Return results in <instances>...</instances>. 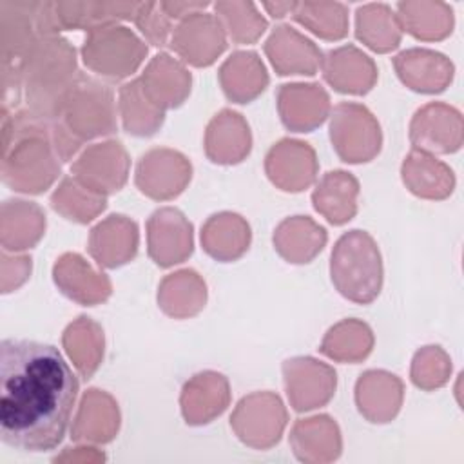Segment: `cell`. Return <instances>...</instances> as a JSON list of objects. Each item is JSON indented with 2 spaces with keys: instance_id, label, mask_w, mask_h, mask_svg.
<instances>
[{
  "instance_id": "6da1fadb",
  "label": "cell",
  "mask_w": 464,
  "mask_h": 464,
  "mask_svg": "<svg viewBox=\"0 0 464 464\" xmlns=\"http://www.w3.org/2000/svg\"><path fill=\"white\" fill-rule=\"evenodd\" d=\"M78 393L62 353L44 343H0V439L22 451L54 450L67 430Z\"/></svg>"
},
{
  "instance_id": "7a4b0ae2",
  "label": "cell",
  "mask_w": 464,
  "mask_h": 464,
  "mask_svg": "<svg viewBox=\"0 0 464 464\" xmlns=\"http://www.w3.org/2000/svg\"><path fill=\"white\" fill-rule=\"evenodd\" d=\"M51 121L27 109H2V181L13 190L40 194L60 174Z\"/></svg>"
},
{
  "instance_id": "3957f363",
  "label": "cell",
  "mask_w": 464,
  "mask_h": 464,
  "mask_svg": "<svg viewBox=\"0 0 464 464\" xmlns=\"http://www.w3.org/2000/svg\"><path fill=\"white\" fill-rule=\"evenodd\" d=\"M25 109L44 120H54L74 82V49L67 40H38L20 62Z\"/></svg>"
},
{
  "instance_id": "277c9868",
  "label": "cell",
  "mask_w": 464,
  "mask_h": 464,
  "mask_svg": "<svg viewBox=\"0 0 464 464\" xmlns=\"http://www.w3.org/2000/svg\"><path fill=\"white\" fill-rule=\"evenodd\" d=\"M332 281L346 299L372 303L382 285V265L373 239L362 230H350L332 250Z\"/></svg>"
},
{
  "instance_id": "5b68a950",
  "label": "cell",
  "mask_w": 464,
  "mask_h": 464,
  "mask_svg": "<svg viewBox=\"0 0 464 464\" xmlns=\"http://www.w3.org/2000/svg\"><path fill=\"white\" fill-rule=\"evenodd\" d=\"M54 121L76 147L83 140L112 132L116 125L111 91L94 78L78 76Z\"/></svg>"
},
{
  "instance_id": "8992f818",
  "label": "cell",
  "mask_w": 464,
  "mask_h": 464,
  "mask_svg": "<svg viewBox=\"0 0 464 464\" xmlns=\"http://www.w3.org/2000/svg\"><path fill=\"white\" fill-rule=\"evenodd\" d=\"M62 29L56 4L0 2V56L2 63H16L42 38Z\"/></svg>"
},
{
  "instance_id": "52a82bcc",
  "label": "cell",
  "mask_w": 464,
  "mask_h": 464,
  "mask_svg": "<svg viewBox=\"0 0 464 464\" xmlns=\"http://www.w3.org/2000/svg\"><path fill=\"white\" fill-rule=\"evenodd\" d=\"M98 29L85 42L83 62L100 74L120 80L129 76L147 54L141 42L125 27H94Z\"/></svg>"
},
{
  "instance_id": "ba28073f",
  "label": "cell",
  "mask_w": 464,
  "mask_h": 464,
  "mask_svg": "<svg viewBox=\"0 0 464 464\" xmlns=\"http://www.w3.org/2000/svg\"><path fill=\"white\" fill-rule=\"evenodd\" d=\"M330 138L343 161L350 163L368 161L381 149L379 125L357 103H341L334 109Z\"/></svg>"
},
{
  "instance_id": "9c48e42d",
  "label": "cell",
  "mask_w": 464,
  "mask_h": 464,
  "mask_svg": "<svg viewBox=\"0 0 464 464\" xmlns=\"http://www.w3.org/2000/svg\"><path fill=\"white\" fill-rule=\"evenodd\" d=\"M288 397L297 411L324 404L335 388V372L314 359H292L285 366Z\"/></svg>"
},
{
  "instance_id": "30bf717a",
  "label": "cell",
  "mask_w": 464,
  "mask_h": 464,
  "mask_svg": "<svg viewBox=\"0 0 464 464\" xmlns=\"http://www.w3.org/2000/svg\"><path fill=\"white\" fill-rule=\"evenodd\" d=\"M149 252L156 265L181 263L192 252V227L181 212L161 208L149 219Z\"/></svg>"
},
{
  "instance_id": "8fae6325",
  "label": "cell",
  "mask_w": 464,
  "mask_h": 464,
  "mask_svg": "<svg viewBox=\"0 0 464 464\" xmlns=\"http://www.w3.org/2000/svg\"><path fill=\"white\" fill-rule=\"evenodd\" d=\"M283 404L277 395L266 393V401L259 417V393L250 395L243 399L232 417V426L239 439L245 444L256 446V448H268L274 442L279 440V435L285 428V422L281 420H263L268 415L281 413Z\"/></svg>"
},
{
  "instance_id": "7c38bea8",
  "label": "cell",
  "mask_w": 464,
  "mask_h": 464,
  "mask_svg": "<svg viewBox=\"0 0 464 464\" xmlns=\"http://www.w3.org/2000/svg\"><path fill=\"white\" fill-rule=\"evenodd\" d=\"M277 98L281 120L292 130L308 132L326 118L328 96L319 85H283Z\"/></svg>"
},
{
  "instance_id": "4fadbf2b",
  "label": "cell",
  "mask_w": 464,
  "mask_h": 464,
  "mask_svg": "<svg viewBox=\"0 0 464 464\" xmlns=\"http://www.w3.org/2000/svg\"><path fill=\"white\" fill-rule=\"evenodd\" d=\"M188 165L187 160L172 150L158 149L147 152L140 165H138V174H136V183L140 190L154 199H167L172 196H178L190 176L185 174H165L170 170H176L179 167Z\"/></svg>"
},
{
  "instance_id": "5bb4252c",
  "label": "cell",
  "mask_w": 464,
  "mask_h": 464,
  "mask_svg": "<svg viewBox=\"0 0 464 464\" xmlns=\"http://www.w3.org/2000/svg\"><path fill=\"white\" fill-rule=\"evenodd\" d=\"M54 281L71 299L92 304L109 297L111 283L103 274H96L78 254H65L54 265Z\"/></svg>"
},
{
  "instance_id": "9a60e30c",
  "label": "cell",
  "mask_w": 464,
  "mask_h": 464,
  "mask_svg": "<svg viewBox=\"0 0 464 464\" xmlns=\"http://www.w3.org/2000/svg\"><path fill=\"white\" fill-rule=\"evenodd\" d=\"M127 154L121 145L118 141H109L103 145H94L83 152L82 158L72 165V170L78 179L94 192H98V181L102 176L100 172L103 170L109 192H114L120 190L127 179Z\"/></svg>"
},
{
  "instance_id": "2e32d148",
  "label": "cell",
  "mask_w": 464,
  "mask_h": 464,
  "mask_svg": "<svg viewBox=\"0 0 464 464\" xmlns=\"http://www.w3.org/2000/svg\"><path fill=\"white\" fill-rule=\"evenodd\" d=\"M45 218L38 205L24 199H7L2 203L0 239L4 250L31 248L44 234Z\"/></svg>"
},
{
  "instance_id": "e0dca14e",
  "label": "cell",
  "mask_w": 464,
  "mask_h": 464,
  "mask_svg": "<svg viewBox=\"0 0 464 464\" xmlns=\"http://www.w3.org/2000/svg\"><path fill=\"white\" fill-rule=\"evenodd\" d=\"M266 53L279 74H314L321 60L317 47L286 25L268 38Z\"/></svg>"
},
{
  "instance_id": "ac0fdd59",
  "label": "cell",
  "mask_w": 464,
  "mask_h": 464,
  "mask_svg": "<svg viewBox=\"0 0 464 464\" xmlns=\"http://www.w3.org/2000/svg\"><path fill=\"white\" fill-rule=\"evenodd\" d=\"M138 228L123 216H111L91 234V254L103 266H120L136 254Z\"/></svg>"
},
{
  "instance_id": "d6986e66",
  "label": "cell",
  "mask_w": 464,
  "mask_h": 464,
  "mask_svg": "<svg viewBox=\"0 0 464 464\" xmlns=\"http://www.w3.org/2000/svg\"><path fill=\"white\" fill-rule=\"evenodd\" d=\"M324 78L341 92H366L375 80L372 60L355 47L330 51L324 60Z\"/></svg>"
},
{
  "instance_id": "ffe728a7",
  "label": "cell",
  "mask_w": 464,
  "mask_h": 464,
  "mask_svg": "<svg viewBox=\"0 0 464 464\" xmlns=\"http://www.w3.org/2000/svg\"><path fill=\"white\" fill-rule=\"evenodd\" d=\"M250 150L248 127L237 112L223 111L212 120L207 132V154L216 163L241 161Z\"/></svg>"
},
{
  "instance_id": "44dd1931",
  "label": "cell",
  "mask_w": 464,
  "mask_h": 464,
  "mask_svg": "<svg viewBox=\"0 0 464 464\" xmlns=\"http://www.w3.org/2000/svg\"><path fill=\"white\" fill-rule=\"evenodd\" d=\"M359 185L353 176L343 170L328 172L314 192V207L334 225L352 219L355 214V196Z\"/></svg>"
},
{
  "instance_id": "7402d4cb",
  "label": "cell",
  "mask_w": 464,
  "mask_h": 464,
  "mask_svg": "<svg viewBox=\"0 0 464 464\" xmlns=\"http://www.w3.org/2000/svg\"><path fill=\"white\" fill-rule=\"evenodd\" d=\"M219 76L225 94L239 103L256 98L268 82L265 67L254 53H236L230 56L221 67Z\"/></svg>"
},
{
  "instance_id": "603a6c76",
  "label": "cell",
  "mask_w": 464,
  "mask_h": 464,
  "mask_svg": "<svg viewBox=\"0 0 464 464\" xmlns=\"http://www.w3.org/2000/svg\"><path fill=\"white\" fill-rule=\"evenodd\" d=\"M288 150H290V160L286 158L283 147L277 143L266 156V172L270 179L279 185L283 190H286L290 170H294V179H295V188L303 190L308 187L315 176V156L314 150L301 141H292L288 140Z\"/></svg>"
},
{
  "instance_id": "cb8c5ba5",
  "label": "cell",
  "mask_w": 464,
  "mask_h": 464,
  "mask_svg": "<svg viewBox=\"0 0 464 464\" xmlns=\"http://www.w3.org/2000/svg\"><path fill=\"white\" fill-rule=\"evenodd\" d=\"M324 241V228L301 216H297V230L294 219H286L274 236L276 248L292 263H308L323 248Z\"/></svg>"
},
{
  "instance_id": "d4e9b609",
  "label": "cell",
  "mask_w": 464,
  "mask_h": 464,
  "mask_svg": "<svg viewBox=\"0 0 464 464\" xmlns=\"http://www.w3.org/2000/svg\"><path fill=\"white\" fill-rule=\"evenodd\" d=\"M120 107L127 132L150 136L163 123V111L145 94L141 80L125 83L120 91Z\"/></svg>"
},
{
  "instance_id": "484cf974",
  "label": "cell",
  "mask_w": 464,
  "mask_h": 464,
  "mask_svg": "<svg viewBox=\"0 0 464 464\" xmlns=\"http://www.w3.org/2000/svg\"><path fill=\"white\" fill-rule=\"evenodd\" d=\"M63 344L71 359H74L78 372L85 379H89L98 368L102 357L103 335L98 324L92 323L89 317H80L65 330Z\"/></svg>"
},
{
  "instance_id": "4316f807",
  "label": "cell",
  "mask_w": 464,
  "mask_h": 464,
  "mask_svg": "<svg viewBox=\"0 0 464 464\" xmlns=\"http://www.w3.org/2000/svg\"><path fill=\"white\" fill-rule=\"evenodd\" d=\"M234 218L236 214L212 216L203 228V234H201L203 246L216 259H223V261L236 259L248 248L250 232L246 223L241 225L232 234H227Z\"/></svg>"
},
{
  "instance_id": "83f0119b",
  "label": "cell",
  "mask_w": 464,
  "mask_h": 464,
  "mask_svg": "<svg viewBox=\"0 0 464 464\" xmlns=\"http://www.w3.org/2000/svg\"><path fill=\"white\" fill-rule=\"evenodd\" d=\"M51 205L56 212L63 214L67 219H74L78 223L91 221L100 210L105 208V198L85 185H78L71 178L63 179V183L56 188L51 198Z\"/></svg>"
},
{
  "instance_id": "f1b7e54d",
  "label": "cell",
  "mask_w": 464,
  "mask_h": 464,
  "mask_svg": "<svg viewBox=\"0 0 464 464\" xmlns=\"http://www.w3.org/2000/svg\"><path fill=\"white\" fill-rule=\"evenodd\" d=\"M348 344H353L361 353L368 355V352L372 348V332H370V328L362 323H357V321L341 323V324H337L335 328H332L328 332L326 339L323 341L321 352L334 357V359L344 361Z\"/></svg>"
},
{
  "instance_id": "f546056e",
  "label": "cell",
  "mask_w": 464,
  "mask_h": 464,
  "mask_svg": "<svg viewBox=\"0 0 464 464\" xmlns=\"http://www.w3.org/2000/svg\"><path fill=\"white\" fill-rule=\"evenodd\" d=\"M31 272V257L13 256L2 252V294H9L18 288Z\"/></svg>"
},
{
  "instance_id": "4dcf8cb0",
  "label": "cell",
  "mask_w": 464,
  "mask_h": 464,
  "mask_svg": "<svg viewBox=\"0 0 464 464\" xmlns=\"http://www.w3.org/2000/svg\"><path fill=\"white\" fill-rule=\"evenodd\" d=\"M154 11V4H141L140 9L136 11V22L140 29L145 33V36L154 44V45H165L169 25L167 20Z\"/></svg>"
},
{
  "instance_id": "1f68e13d",
  "label": "cell",
  "mask_w": 464,
  "mask_h": 464,
  "mask_svg": "<svg viewBox=\"0 0 464 464\" xmlns=\"http://www.w3.org/2000/svg\"><path fill=\"white\" fill-rule=\"evenodd\" d=\"M265 7L272 13L274 18H283L288 11L295 9V4H290V2H283V4H265Z\"/></svg>"
}]
</instances>
